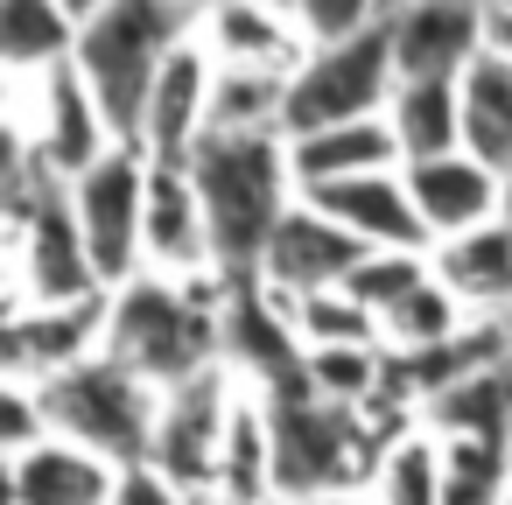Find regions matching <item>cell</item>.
<instances>
[{"mask_svg":"<svg viewBox=\"0 0 512 505\" xmlns=\"http://www.w3.org/2000/svg\"><path fill=\"white\" fill-rule=\"evenodd\" d=\"M190 176L204 190V218H211V260L218 274H260V253L281 225V211L295 204V162H288V134L281 127H211L190 148Z\"/></svg>","mask_w":512,"mask_h":505,"instance_id":"obj_1","label":"cell"},{"mask_svg":"<svg viewBox=\"0 0 512 505\" xmlns=\"http://www.w3.org/2000/svg\"><path fill=\"white\" fill-rule=\"evenodd\" d=\"M204 281L211 274H134V281H120L99 351H113L120 365H134L155 386H176V379L218 365L225 316H218Z\"/></svg>","mask_w":512,"mask_h":505,"instance_id":"obj_2","label":"cell"},{"mask_svg":"<svg viewBox=\"0 0 512 505\" xmlns=\"http://www.w3.org/2000/svg\"><path fill=\"white\" fill-rule=\"evenodd\" d=\"M197 0H106L78 29V71L92 78V92L106 99L120 141L141 134V106L162 78V64L176 57V43H190L197 29Z\"/></svg>","mask_w":512,"mask_h":505,"instance_id":"obj_3","label":"cell"},{"mask_svg":"<svg viewBox=\"0 0 512 505\" xmlns=\"http://www.w3.org/2000/svg\"><path fill=\"white\" fill-rule=\"evenodd\" d=\"M43 386V407H50V435H71L113 463H134L155 449V421H162V386L141 379L134 365H120L113 351H92Z\"/></svg>","mask_w":512,"mask_h":505,"instance_id":"obj_4","label":"cell"},{"mask_svg":"<svg viewBox=\"0 0 512 505\" xmlns=\"http://www.w3.org/2000/svg\"><path fill=\"white\" fill-rule=\"evenodd\" d=\"M358 400H330L309 379L281 386L267 400V428H274V498H309V491H337L358 484L365 470H379L365 421L351 414Z\"/></svg>","mask_w":512,"mask_h":505,"instance_id":"obj_5","label":"cell"},{"mask_svg":"<svg viewBox=\"0 0 512 505\" xmlns=\"http://www.w3.org/2000/svg\"><path fill=\"white\" fill-rule=\"evenodd\" d=\"M393 85H400V57H393V29L386 22H372L358 36H337V43H309V57L288 78L281 134H309V127H330V120L386 113Z\"/></svg>","mask_w":512,"mask_h":505,"instance_id":"obj_6","label":"cell"},{"mask_svg":"<svg viewBox=\"0 0 512 505\" xmlns=\"http://www.w3.org/2000/svg\"><path fill=\"white\" fill-rule=\"evenodd\" d=\"M71 204H78V225H85V246H92L106 288L134 281L148 260V148L120 141L106 162L71 176Z\"/></svg>","mask_w":512,"mask_h":505,"instance_id":"obj_7","label":"cell"},{"mask_svg":"<svg viewBox=\"0 0 512 505\" xmlns=\"http://www.w3.org/2000/svg\"><path fill=\"white\" fill-rule=\"evenodd\" d=\"M232 386L218 365L162 386V421H155V463L183 484V491H218V463H225V428H232Z\"/></svg>","mask_w":512,"mask_h":505,"instance_id":"obj_8","label":"cell"},{"mask_svg":"<svg viewBox=\"0 0 512 505\" xmlns=\"http://www.w3.org/2000/svg\"><path fill=\"white\" fill-rule=\"evenodd\" d=\"M365 253H372V246H365L358 232H344L323 204L295 197V204L281 211L267 253H260V281H267L274 295L295 302V295H316V288H344L351 267H358Z\"/></svg>","mask_w":512,"mask_h":505,"instance_id":"obj_9","label":"cell"},{"mask_svg":"<svg viewBox=\"0 0 512 505\" xmlns=\"http://www.w3.org/2000/svg\"><path fill=\"white\" fill-rule=\"evenodd\" d=\"M309 204H323L344 232H358L372 253H428L435 232L407 190V162L393 169H365V176H337V183H309Z\"/></svg>","mask_w":512,"mask_h":505,"instance_id":"obj_10","label":"cell"},{"mask_svg":"<svg viewBox=\"0 0 512 505\" xmlns=\"http://www.w3.org/2000/svg\"><path fill=\"white\" fill-rule=\"evenodd\" d=\"M120 148V127L106 113V99L92 92V78L78 71V57L43 71V120H36V155L57 176H85L92 162H106Z\"/></svg>","mask_w":512,"mask_h":505,"instance_id":"obj_11","label":"cell"},{"mask_svg":"<svg viewBox=\"0 0 512 505\" xmlns=\"http://www.w3.org/2000/svg\"><path fill=\"white\" fill-rule=\"evenodd\" d=\"M386 29L400 78H463L484 57V0H400Z\"/></svg>","mask_w":512,"mask_h":505,"instance_id":"obj_12","label":"cell"},{"mask_svg":"<svg viewBox=\"0 0 512 505\" xmlns=\"http://www.w3.org/2000/svg\"><path fill=\"white\" fill-rule=\"evenodd\" d=\"M211 78H218V57L204 43H176V57L162 64V78H155V92L141 106L134 148H148L162 162H183L211 127Z\"/></svg>","mask_w":512,"mask_h":505,"instance_id":"obj_13","label":"cell"},{"mask_svg":"<svg viewBox=\"0 0 512 505\" xmlns=\"http://www.w3.org/2000/svg\"><path fill=\"white\" fill-rule=\"evenodd\" d=\"M148 267L155 274H211V218H204V190L183 162L148 155Z\"/></svg>","mask_w":512,"mask_h":505,"instance_id":"obj_14","label":"cell"},{"mask_svg":"<svg viewBox=\"0 0 512 505\" xmlns=\"http://www.w3.org/2000/svg\"><path fill=\"white\" fill-rule=\"evenodd\" d=\"M106 309H113V288L99 295H78V302H36L8 323V372L15 379H50L78 358H92L106 344Z\"/></svg>","mask_w":512,"mask_h":505,"instance_id":"obj_15","label":"cell"},{"mask_svg":"<svg viewBox=\"0 0 512 505\" xmlns=\"http://www.w3.org/2000/svg\"><path fill=\"white\" fill-rule=\"evenodd\" d=\"M407 190H414V204H421V218H428L435 239L470 232V225H484V218L505 211V169H491V162L470 155V148L407 162Z\"/></svg>","mask_w":512,"mask_h":505,"instance_id":"obj_16","label":"cell"},{"mask_svg":"<svg viewBox=\"0 0 512 505\" xmlns=\"http://www.w3.org/2000/svg\"><path fill=\"white\" fill-rule=\"evenodd\" d=\"M113 484L120 463L71 435H43L15 449V505H113Z\"/></svg>","mask_w":512,"mask_h":505,"instance_id":"obj_17","label":"cell"},{"mask_svg":"<svg viewBox=\"0 0 512 505\" xmlns=\"http://www.w3.org/2000/svg\"><path fill=\"white\" fill-rule=\"evenodd\" d=\"M428 267L463 309H512V211L428 246Z\"/></svg>","mask_w":512,"mask_h":505,"instance_id":"obj_18","label":"cell"},{"mask_svg":"<svg viewBox=\"0 0 512 505\" xmlns=\"http://www.w3.org/2000/svg\"><path fill=\"white\" fill-rule=\"evenodd\" d=\"M288 162H295V183H337V176H365V169H393L407 162L400 155V134L386 113H365V120H330V127H309V134H288Z\"/></svg>","mask_w":512,"mask_h":505,"instance_id":"obj_19","label":"cell"},{"mask_svg":"<svg viewBox=\"0 0 512 505\" xmlns=\"http://www.w3.org/2000/svg\"><path fill=\"white\" fill-rule=\"evenodd\" d=\"M204 29H211L218 64H281V71H295L309 57L302 22H295V8H281V0H211Z\"/></svg>","mask_w":512,"mask_h":505,"instance_id":"obj_20","label":"cell"},{"mask_svg":"<svg viewBox=\"0 0 512 505\" xmlns=\"http://www.w3.org/2000/svg\"><path fill=\"white\" fill-rule=\"evenodd\" d=\"M386 120L400 134V155L407 162L463 148V78H400Z\"/></svg>","mask_w":512,"mask_h":505,"instance_id":"obj_21","label":"cell"},{"mask_svg":"<svg viewBox=\"0 0 512 505\" xmlns=\"http://www.w3.org/2000/svg\"><path fill=\"white\" fill-rule=\"evenodd\" d=\"M463 148L512 176V57L484 50L463 71Z\"/></svg>","mask_w":512,"mask_h":505,"instance_id":"obj_22","label":"cell"},{"mask_svg":"<svg viewBox=\"0 0 512 505\" xmlns=\"http://www.w3.org/2000/svg\"><path fill=\"white\" fill-rule=\"evenodd\" d=\"M78 15L64 0H0V57L15 71H50L78 57Z\"/></svg>","mask_w":512,"mask_h":505,"instance_id":"obj_23","label":"cell"},{"mask_svg":"<svg viewBox=\"0 0 512 505\" xmlns=\"http://www.w3.org/2000/svg\"><path fill=\"white\" fill-rule=\"evenodd\" d=\"M288 78L281 64H218L211 78V127H232V134H253V127H281L288 113ZM204 127V134H211Z\"/></svg>","mask_w":512,"mask_h":505,"instance_id":"obj_24","label":"cell"},{"mask_svg":"<svg viewBox=\"0 0 512 505\" xmlns=\"http://www.w3.org/2000/svg\"><path fill=\"white\" fill-rule=\"evenodd\" d=\"M512 442L505 435H442V505H505Z\"/></svg>","mask_w":512,"mask_h":505,"instance_id":"obj_25","label":"cell"},{"mask_svg":"<svg viewBox=\"0 0 512 505\" xmlns=\"http://www.w3.org/2000/svg\"><path fill=\"white\" fill-rule=\"evenodd\" d=\"M218 491H225V498H246V505H260V498L274 491V428H267V407H253V400L232 407Z\"/></svg>","mask_w":512,"mask_h":505,"instance_id":"obj_26","label":"cell"},{"mask_svg":"<svg viewBox=\"0 0 512 505\" xmlns=\"http://www.w3.org/2000/svg\"><path fill=\"white\" fill-rule=\"evenodd\" d=\"M372 491L386 505H442V442H428V435L386 442V456L372 470Z\"/></svg>","mask_w":512,"mask_h":505,"instance_id":"obj_27","label":"cell"},{"mask_svg":"<svg viewBox=\"0 0 512 505\" xmlns=\"http://www.w3.org/2000/svg\"><path fill=\"white\" fill-rule=\"evenodd\" d=\"M393 365L379 358V344L372 337H337V344H309V386L316 393H330V400H365V393H379V379H386Z\"/></svg>","mask_w":512,"mask_h":505,"instance_id":"obj_28","label":"cell"},{"mask_svg":"<svg viewBox=\"0 0 512 505\" xmlns=\"http://www.w3.org/2000/svg\"><path fill=\"white\" fill-rule=\"evenodd\" d=\"M295 22L309 43H337V36H358L372 22H386V0H288Z\"/></svg>","mask_w":512,"mask_h":505,"instance_id":"obj_29","label":"cell"},{"mask_svg":"<svg viewBox=\"0 0 512 505\" xmlns=\"http://www.w3.org/2000/svg\"><path fill=\"white\" fill-rule=\"evenodd\" d=\"M197 491H183L155 456H134V463H120V484H113V505H190Z\"/></svg>","mask_w":512,"mask_h":505,"instance_id":"obj_30","label":"cell"},{"mask_svg":"<svg viewBox=\"0 0 512 505\" xmlns=\"http://www.w3.org/2000/svg\"><path fill=\"white\" fill-rule=\"evenodd\" d=\"M288 505H386V498L358 491V484H337V491H309V498H288Z\"/></svg>","mask_w":512,"mask_h":505,"instance_id":"obj_31","label":"cell"},{"mask_svg":"<svg viewBox=\"0 0 512 505\" xmlns=\"http://www.w3.org/2000/svg\"><path fill=\"white\" fill-rule=\"evenodd\" d=\"M190 505H246V498H225V491H197Z\"/></svg>","mask_w":512,"mask_h":505,"instance_id":"obj_32","label":"cell"},{"mask_svg":"<svg viewBox=\"0 0 512 505\" xmlns=\"http://www.w3.org/2000/svg\"><path fill=\"white\" fill-rule=\"evenodd\" d=\"M64 8H71V15H78V22H85V15H92V8H106V0H64Z\"/></svg>","mask_w":512,"mask_h":505,"instance_id":"obj_33","label":"cell"},{"mask_svg":"<svg viewBox=\"0 0 512 505\" xmlns=\"http://www.w3.org/2000/svg\"><path fill=\"white\" fill-rule=\"evenodd\" d=\"M505 211H512V176H505Z\"/></svg>","mask_w":512,"mask_h":505,"instance_id":"obj_34","label":"cell"},{"mask_svg":"<svg viewBox=\"0 0 512 505\" xmlns=\"http://www.w3.org/2000/svg\"><path fill=\"white\" fill-rule=\"evenodd\" d=\"M197 8H211V0H197Z\"/></svg>","mask_w":512,"mask_h":505,"instance_id":"obj_35","label":"cell"},{"mask_svg":"<svg viewBox=\"0 0 512 505\" xmlns=\"http://www.w3.org/2000/svg\"><path fill=\"white\" fill-rule=\"evenodd\" d=\"M505 505H512V491H505Z\"/></svg>","mask_w":512,"mask_h":505,"instance_id":"obj_36","label":"cell"},{"mask_svg":"<svg viewBox=\"0 0 512 505\" xmlns=\"http://www.w3.org/2000/svg\"><path fill=\"white\" fill-rule=\"evenodd\" d=\"M505 442H512V428H505Z\"/></svg>","mask_w":512,"mask_h":505,"instance_id":"obj_37","label":"cell"},{"mask_svg":"<svg viewBox=\"0 0 512 505\" xmlns=\"http://www.w3.org/2000/svg\"><path fill=\"white\" fill-rule=\"evenodd\" d=\"M281 8H288V0H281Z\"/></svg>","mask_w":512,"mask_h":505,"instance_id":"obj_38","label":"cell"},{"mask_svg":"<svg viewBox=\"0 0 512 505\" xmlns=\"http://www.w3.org/2000/svg\"><path fill=\"white\" fill-rule=\"evenodd\" d=\"M505 8H512V0H505Z\"/></svg>","mask_w":512,"mask_h":505,"instance_id":"obj_39","label":"cell"}]
</instances>
